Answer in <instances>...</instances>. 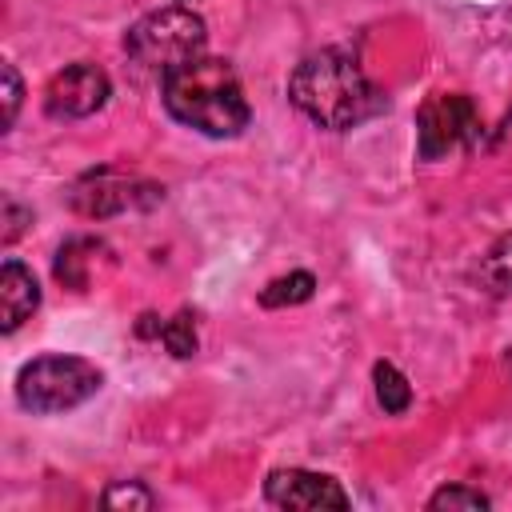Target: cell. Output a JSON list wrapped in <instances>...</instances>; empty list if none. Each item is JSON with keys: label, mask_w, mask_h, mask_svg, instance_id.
<instances>
[{"label": "cell", "mask_w": 512, "mask_h": 512, "mask_svg": "<svg viewBox=\"0 0 512 512\" xmlns=\"http://www.w3.org/2000/svg\"><path fill=\"white\" fill-rule=\"evenodd\" d=\"M20 96H24L20 76H16L12 64H4V132L12 128V120H16V112H20Z\"/></svg>", "instance_id": "e0dca14e"}, {"label": "cell", "mask_w": 512, "mask_h": 512, "mask_svg": "<svg viewBox=\"0 0 512 512\" xmlns=\"http://www.w3.org/2000/svg\"><path fill=\"white\" fill-rule=\"evenodd\" d=\"M100 504H104V508H140V512H148V508L156 504V496H152L140 480H116V484L104 488Z\"/></svg>", "instance_id": "5bb4252c"}, {"label": "cell", "mask_w": 512, "mask_h": 512, "mask_svg": "<svg viewBox=\"0 0 512 512\" xmlns=\"http://www.w3.org/2000/svg\"><path fill=\"white\" fill-rule=\"evenodd\" d=\"M480 140V112L460 92H436L416 112V152L420 160H440L456 148H472Z\"/></svg>", "instance_id": "5b68a950"}, {"label": "cell", "mask_w": 512, "mask_h": 512, "mask_svg": "<svg viewBox=\"0 0 512 512\" xmlns=\"http://www.w3.org/2000/svg\"><path fill=\"white\" fill-rule=\"evenodd\" d=\"M100 384H104L100 368L88 364L84 356H36L16 376V400L36 416H52L92 400Z\"/></svg>", "instance_id": "277c9868"}, {"label": "cell", "mask_w": 512, "mask_h": 512, "mask_svg": "<svg viewBox=\"0 0 512 512\" xmlns=\"http://www.w3.org/2000/svg\"><path fill=\"white\" fill-rule=\"evenodd\" d=\"M136 332H140V336H160V332H164V324H160L152 312H144V316H140V324H136Z\"/></svg>", "instance_id": "d6986e66"}, {"label": "cell", "mask_w": 512, "mask_h": 512, "mask_svg": "<svg viewBox=\"0 0 512 512\" xmlns=\"http://www.w3.org/2000/svg\"><path fill=\"white\" fill-rule=\"evenodd\" d=\"M108 100V76L96 64H68L64 72H56L44 88V112L52 120H80L100 112Z\"/></svg>", "instance_id": "52a82bcc"}, {"label": "cell", "mask_w": 512, "mask_h": 512, "mask_svg": "<svg viewBox=\"0 0 512 512\" xmlns=\"http://www.w3.org/2000/svg\"><path fill=\"white\" fill-rule=\"evenodd\" d=\"M428 508H464V512H484L488 508V496L484 492H476V488H468V484H448V488H440V492H432L428 496Z\"/></svg>", "instance_id": "2e32d148"}, {"label": "cell", "mask_w": 512, "mask_h": 512, "mask_svg": "<svg viewBox=\"0 0 512 512\" xmlns=\"http://www.w3.org/2000/svg\"><path fill=\"white\" fill-rule=\"evenodd\" d=\"M160 340H164V348H168L172 356H180V360L196 356V324H192V316H188V312L172 316V320L164 324Z\"/></svg>", "instance_id": "9a60e30c"}, {"label": "cell", "mask_w": 512, "mask_h": 512, "mask_svg": "<svg viewBox=\"0 0 512 512\" xmlns=\"http://www.w3.org/2000/svg\"><path fill=\"white\" fill-rule=\"evenodd\" d=\"M28 220H32V212H24L16 200H4V244H12Z\"/></svg>", "instance_id": "ac0fdd59"}, {"label": "cell", "mask_w": 512, "mask_h": 512, "mask_svg": "<svg viewBox=\"0 0 512 512\" xmlns=\"http://www.w3.org/2000/svg\"><path fill=\"white\" fill-rule=\"evenodd\" d=\"M508 372H512V348H508Z\"/></svg>", "instance_id": "ffe728a7"}, {"label": "cell", "mask_w": 512, "mask_h": 512, "mask_svg": "<svg viewBox=\"0 0 512 512\" xmlns=\"http://www.w3.org/2000/svg\"><path fill=\"white\" fill-rule=\"evenodd\" d=\"M100 264H112V248L104 240H96V236H72V240L60 244L52 272H56V280L64 288L88 292L92 280L100 276Z\"/></svg>", "instance_id": "9c48e42d"}, {"label": "cell", "mask_w": 512, "mask_h": 512, "mask_svg": "<svg viewBox=\"0 0 512 512\" xmlns=\"http://www.w3.org/2000/svg\"><path fill=\"white\" fill-rule=\"evenodd\" d=\"M164 200V188L152 180H136V176H120L112 168H96L88 176H80L68 192L72 212L88 216V220H104L128 208H152Z\"/></svg>", "instance_id": "8992f818"}, {"label": "cell", "mask_w": 512, "mask_h": 512, "mask_svg": "<svg viewBox=\"0 0 512 512\" xmlns=\"http://www.w3.org/2000/svg\"><path fill=\"white\" fill-rule=\"evenodd\" d=\"M160 96L172 120L204 132V136H236L248 128V100L240 76L228 60L196 56L168 76H160Z\"/></svg>", "instance_id": "7a4b0ae2"}, {"label": "cell", "mask_w": 512, "mask_h": 512, "mask_svg": "<svg viewBox=\"0 0 512 512\" xmlns=\"http://www.w3.org/2000/svg\"><path fill=\"white\" fill-rule=\"evenodd\" d=\"M372 380H376V400H380V408H384L388 416L408 412V404H412V388H408V380L400 376V368H392L388 360H380V364L372 368Z\"/></svg>", "instance_id": "4fadbf2b"}, {"label": "cell", "mask_w": 512, "mask_h": 512, "mask_svg": "<svg viewBox=\"0 0 512 512\" xmlns=\"http://www.w3.org/2000/svg\"><path fill=\"white\" fill-rule=\"evenodd\" d=\"M40 304V284L20 260H4L0 268V324L4 332H16Z\"/></svg>", "instance_id": "30bf717a"}, {"label": "cell", "mask_w": 512, "mask_h": 512, "mask_svg": "<svg viewBox=\"0 0 512 512\" xmlns=\"http://www.w3.org/2000/svg\"><path fill=\"white\" fill-rule=\"evenodd\" d=\"M264 500L276 508H296V512H316V508H348V492L320 472L308 468H276L264 480Z\"/></svg>", "instance_id": "ba28073f"}, {"label": "cell", "mask_w": 512, "mask_h": 512, "mask_svg": "<svg viewBox=\"0 0 512 512\" xmlns=\"http://www.w3.org/2000/svg\"><path fill=\"white\" fill-rule=\"evenodd\" d=\"M204 44H208L204 20L192 8H180V4L156 8L124 32V52L144 72H156V76H168L172 68L204 56Z\"/></svg>", "instance_id": "3957f363"}, {"label": "cell", "mask_w": 512, "mask_h": 512, "mask_svg": "<svg viewBox=\"0 0 512 512\" xmlns=\"http://www.w3.org/2000/svg\"><path fill=\"white\" fill-rule=\"evenodd\" d=\"M288 100L328 132H348L388 108V96L364 76L356 56L340 48L304 56L288 76Z\"/></svg>", "instance_id": "6da1fadb"}, {"label": "cell", "mask_w": 512, "mask_h": 512, "mask_svg": "<svg viewBox=\"0 0 512 512\" xmlns=\"http://www.w3.org/2000/svg\"><path fill=\"white\" fill-rule=\"evenodd\" d=\"M312 292H316L312 272H288V276H276L272 284L260 288V304L264 308H288V304H304Z\"/></svg>", "instance_id": "8fae6325"}, {"label": "cell", "mask_w": 512, "mask_h": 512, "mask_svg": "<svg viewBox=\"0 0 512 512\" xmlns=\"http://www.w3.org/2000/svg\"><path fill=\"white\" fill-rule=\"evenodd\" d=\"M480 276L488 284V292L496 296H512V232H504L480 260Z\"/></svg>", "instance_id": "7c38bea8"}]
</instances>
